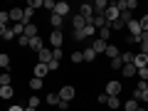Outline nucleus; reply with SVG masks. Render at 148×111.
<instances>
[{"label":"nucleus","mask_w":148,"mask_h":111,"mask_svg":"<svg viewBox=\"0 0 148 111\" xmlns=\"http://www.w3.org/2000/svg\"><path fill=\"white\" fill-rule=\"evenodd\" d=\"M49 45H52V49H62V45H64V32H62V30H52V35H49Z\"/></svg>","instance_id":"1"},{"label":"nucleus","mask_w":148,"mask_h":111,"mask_svg":"<svg viewBox=\"0 0 148 111\" xmlns=\"http://www.w3.org/2000/svg\"><path fill=\"white\" fill-rule=\"evenodd\" d=\"M104 17H106V25H111V22H116L119 17H121V12H119L116 3H109V10L104 12Z\"/></svg>","instance_id":"2"},{"label":"nucleus","mask_w":148,"mask_h":111,"mask_svg":"<svg viewBox=\"0 0 148 111\" xmlns=\"http://www.w3.org/2000/svg\"><path fill=\"white\" fill-rule=\"evenodd\" d=\"M77 12H79V15L84 17L86 22H91V17H94V5H91V3H82V5H79V10H77Z\"/></svg>","instance_id":"3"},{"label":"nucleus","mask_w":148,"mask_h":111,"mask_svg":"<svg viewBox=\"0 0 148 111\" xmlns=\"http://www.w3.org/2000/svg\"><path fill=\"white\" fill-rule=\"evenodd\" d=\"M121 89H123L121 82H109L106 89H104V94H106V96H119V94H121Z\"/></svg>","instance_id":"4"},{"label":"nucleus","mask_w":148,"mask_h":111,"mask_svg":"<svg viewBox=\"0 0 148 111\" xmlns=\"http://www.w3.org/2000/svg\"><path fill=\"white\" fill-rule=\"evenodd\" d=\"M57 94H59V99H62V101H72L74 96H77V91H74V86H62Z\"/></svg>","instance_id":"5"},{"label":"nucleus","mask_w":148,"mask_h":111,"mask_svg":"<svg viewBox=\"0 0 148 111\" xmlns=\"http://www.w3.org/2000/svg\"><path fill=\"white\" fill-rule=\"evenodd\" d=\"M86 25H89V22H86L79 12H74V15H72V30H84Z\"/></svg>","instance_id":"6"},{"label":"nucleus","mask_w":148,"mask_h":111,"mask_svg":"<svg viewBox=\"0 0 148 111\" xmlns=\"http://www.w3.org/2000/svg\"><path fill=\"white\" fill-rule=\"evenodd\" d=\"M69 10H72V8H69V3H64V0H59L57 5H54V15H59V17H67Z\"/></svg>","instance_id":"7"},{"label":"nucleus","mask_w":148,"mask_h":111,"mask_svg":"<svg viewBox=\"0 0 148 111\" xmlns=\"http://www.w3.org/2000/svg\"><path fill=\"white\" fill-rule=\"evenodd\" d=\"M37 59H40V64H49L52 62V47H45L37 52Z\"/></svg>","instance_id":"8"},{"label":"nucleus","mask_w":148,"mask_h":111,"mask_svg":"<svg viewBox=\"0 0 148 111\" xmlns=\"http://www.w3.org/2000/svg\"><path fill=\"white\" fill-rule=\"evenodd\" d=\"M126 27H128V32H131V37H133V40L138 42V37H141V32H143V30H141V25H138L136 20H131V22H128Z\"/></svg>","instance_id":"9"},{"label":"nucleus","mask_w":148,"mask_h":111,"mask_svg":"<svg viewBox=\"0 0 148 111\" xmlns=\"http://www.w3.org/2000/svg\"><path fill=\"white\" fill-rule=\"evenodd\" d=\"M8 12H10L12 22H22V17H25V8H12V10H8Z\"/></svg>","instance_id":"10"},{"label":"nucleus","mask_w":148,"mask_h":111,"mask_svg":"<svg viewBox=\"0 0 148 111\" xmlns=\"http://www.w3.org/2000/svg\"><path fill=\"white\" fill-rule=\"evenodd\" d=\"M91 5H94V15H104V12L109 10V3H106V0H96Z\"/></svg>","instance_id":"11"},{"label":"nucleus","mask_w":148,"mask_h":111,"mask_svg":"<svg viewBox=\"0 0 148 111\" xmlns=\"http://www.w3.org/2000/svg\"><path fill=\"white\" fill-rule=\"evenodd\" d=\"M47 74H49V67H47V64H40V62L35 64V77H37V79H45Z\"/></svg>","instance_id":"12"},{"label":"nucleus","mask_w":148,"mask_h":111,"mask_svg":"<svg viewBox=\"0 0 148 111\" xmlns=\"http://www.w3.org/2000/svg\"><path fill=\"white\" fill-rule=\"evenodd\" d=\"M106 45H109V42H104V40H99V37H96L94 42H91V49H94L96 54H104V52H106Z\"/></svg>","instance_id":"13"},{"label":"nucleus","mask_w":148,"mask_h":111,"mask_svg":"<svg viewBox=\"0 0 148 111\" xmlns=\"http://www.w3.org/2000/svg\"><path fill=\"white\" fill-rule=\"evenodd\" d=\"M49 25H52V30H62L64 27V17H59V15H49Z\"/></svg>","instance_id":"14"},{"label":"nucleus","mask_w":148,"mask_h":111,"mask_svg":"<svg viewBox=\"0 0 148 111\" xmlns=\"http://www.w3.org/2000/svg\"><path fill=\"white\" fill-rule=\"evenodd\" d=\"M133 64H136V69H138V67H148V54L136 52V57H133Z\"/></svg>","instance_id":"15"},{"label":"nucleus","mask_w":148,"mask_h":111,"mask_svg":"<svg viewBox=\"0 0 148 111\" xmlns=\"http://www.w3.org/2000/svg\"><path fill=\"white\" fill-rule=\"evenodd\" d=\"M136 64H123V69H121V74L123 77H126V79H133V77H136Z\"/></svg>","instance_id":"16"},{"label":"nucleus","mask_w":148,"mask_h":111,"mask_svg":"<svg viewBox=\"0 0 148 111\" xmlns=\"http://www.w3.org/2000/svg\"><path fill=\"white\" fill-rule=\"evenodd\" d=\"M104 54H106L109 59H116L119 54H121V49H119L116 45H106V52H104Z\"/></svg>","instance_id":"17"},{"label":"nucleus","mask_w":148,"mask_h":111,"mask_svg":"<svg viewBox=\"0 0 148 111\" xmlns=\"http://www.w3.org/2000/svg\"><path fill=\"white\" fill-rule=\"evenodd\" d=\"M22 35L27 37V40H32V37H37V25L35 22H30V25H25V32Z\"/></svg>","instance_id":"18"},{"label":"nucleus","mask_w":148,"mask_h":111,"mask_svg":"<svg viewBox=\"0 0 148 111\" xmlns=\"http://www.w3.org/2000/svg\"><path fill=\"white\" fill-rule=\"evenodd\" d=\"M30 47L35 49V52H40V49H45V42H42V37L37 35V37H32L30 40Z\"/></svg>","instance_id":"19"},{"label":"nucleus","mask_w":148,"mask_h":111,"mask_svg":"<svg viewBox=\"0 0 148 111\" xmlns=\"http://www.w3.org/2000/svg\"><path fill=\"white\" fill-rule=\"evenodd\" d=\"M91 25H94L96 30H101V27H106V17L104 15H94L91 17Z\"/></svg>","instance_id":"20"},{"label":"nucleus","mask_w":148,"mask_h":111,"mask_svg":"<svg viewBox=\"0 0 148 111\" xmlns=\"http://www.w3.org/2000/svg\"><path fill=\"white\" fill-rule=\"evenodd\" d=\"M45 101H47V104H52V106H59V101H62V99H59L57 91H49V94L45 96Z\"/></svg>","instance_id":"21"},{"label":"nucleus","mask_w":148,"mask_h":111,"mask_svg":"<svg viewBox=\"0 0 148 111\" xmlns=\"http://www.w3.org/2000/svg\"><path fill=\"white\" fill-rule=\"evenodd\" d=\"M82 57H84V62H94L96 59V52L91 47H86V49H82Z\"/></svg>","instance_id":"22"},{"label":"nucleus","mask_w":148,"mask_h":111,"mask_svg":"<svg viewBox=\"0 0 148 111\" xmlns=\"http://www.w3.org/2000/svg\"><path fill=\"white\" fill-rule=\"evenodd\" d=\"M0 69H3V72H8V69H10V54H0Z\"/></svg>","instance_id":"23"},{"label":"nucleus","mask_w":148,"mask_h":111,"mask_svg":"<svg viewBox=\"0 0 148 111\" xmlns=\"http://www.w3.org/2000/svg\"><path fill=\"white\" fill-rule=\"evenodd\" d=\"M12 94H15L12 86H0V99H12Z\"/></svg>","instance_id":"24"},{"label":"nucleus","mask_w":148,"mask_h":111,"mask_svg":"<svg viewBox=\"0 0 148 111\" xmlns=\"http://www.w3.org/2000/svg\"><path fill=\"white\" fill-rule=\"evenodd\" d=\"M0 86H12V77H10V72H3V74H0Z\"/></svg>","instance_id":"25"},{"label":"nucleus","mask_w":148,"mask_h":111,"mask_svg":"<svg viewBox=\"0 0 148 111\" xmlns=\"http://www.w3.org/2000/svg\"><path fill=\"white\" fill-rule=\"evenodd\" d=\"M10 30L15 32V37H22V32H25V25H22V22H12Z\"/></svg>","instance_id":"26"},{"label":"nucleus","mask_w":148,"mask_h":111,"mask_svg":"<svg viewBox=\"0 0 148 111\" xmlns=\"http://www.w3.org/2000/svg\"><path fill=\"white\" fill-rule=\"evenodd\" d=\"M121 106H123V109H126V111H136V109H138V106H141V104H138L136 99H128V101H123Z\"/></svg>","instance_id":"27"},{"label":"nucleus","mask_w":148,"mask_h":111,"mask_svg":"<svg viewBox=\"0 0 148 111\" xmlns=\"http://www.w3.org/2000/svg\"><path fill=\"white\" fill-rule=\"evenodd\" d=\"M133 57H136V52H128V49H126V52H121V62L123 64H133Z\"/></svg>","instance_id":"28"},{"label":"nucleus","mask_w":148,"mask_h":111,"mask_svg":"<svg viewBox=\"0 0 148 111\" xmlns=\"http://www.w3.org/2000/svg\"><path fill=\"white\" fill-rule=\"evenodd\" d=\"M136 77H138V82H148V67H138Z\"/></svg>","instance_id":"29"},{"label":"nucleus","mask_w":148,"mask_h":111,"mask_svg":"<svg viewBox=\"0 0 148 111\" xmlns=\"http://www.w3.org/2000/svg\"><path fill=\"white\" fill-rule=\"evenodd\" d=\"M106 106H109V109H119V106H121V99H119V96H109Z\"/></svg>","instance_id":"30"},{"label":"nucleus","mask_w":148,"mask_h":111,"mask_svg":"<svg viewBox=\"0 0 148 111\" xmlns=\"http://www.w3.org/2000/svg\"><path fill=\"white\" fill-rule=\"evenodd\" d=\"M96 35H99V40H104V42H109V37H111V30H109V27H101V30L96 32Z\"/></svg>","instance_id":"31"},{"label":"nucleus","mask_w":148,"mask_h":111,"mask_svg":"<svg viewBox=\"0 0 148 111\" xmlns=\"http://www.w3.org/2000/svg\"><path fill=\"white\" fill-rule=\"evenodd\" d=\"M82 32H84V37H94V35H96V32H99V30H96V27H94V25H91V22H89V25H86V27H84V30H82Z\"/></svg>","instance_id":"32"},{"label":"nucleus","mask_w":148,"mask_h":111,"mask_svg":"<svg viewBox=\"0 0 148 111\" xmlns=\"http://www.w3.org/2000/svg\"><path fill=\"white\" fill-rule=\"evenodd\" d=\"M131 15H133V12H131V10H123V12H121V17H119V20H121V22H123V25H128V22H131V20H133V17H131Z\"/></svg>","instance_id":"33"},{"label":"nucleus","mask_w":148,"mask_h":111,"mask_svg":"<svg viewBox=\"0 0 148 111\" xmlns=\"http://www.w3.org/2000/svg\"><path fill=\"white\" fill-rule=\"evenodd\" d=\"M111 69H119V72H121V69H123V62H121V54H119L116 59H111Z\"/></svg>","instance_id":"34"},{"label":"nucleus","mask_w":148,"mask_h":111,"mask_svg":"<svg viewBox=\"0 0 148 111\" xmlns=\"http://www.w3.org/2000/svg\"><path fill=\"white\" fill-rule=\"evenodd\" d=\"M106 27H109L111 32H116V30H123V27H126V25H123L121 20H116V22H111V25H106Z\"/></svg>","instance_id":"35"},{"label":"nucleus","mask_w":148,"mask_h":111,"mask_svg":"<svg viewBox=\"0 0 148 111\" xmlns=\"http://www.w3.org/2000/svg\"><path fill=\"white\" fill-rule=\"evenodd\" d=\"M10 22V12L8 10H0V25H8Z\"/></svg>","instance_id":"36"},{"label":"nucleus","mask_w":148,"mask_h":111,"mask_svg":"<svg viewBox=\"0 0 148 111\" xmlns=\"http://www.w3.org/2000/svg\"><path fill=\"white\" fill-rule=\"evenodd\" d=\"M72 40L82 42V40H86V37H84V32H82V30H72Z\"/></svg>","instance_id":"37"},{"label":"nucleus","mask_w":148,"mask_h":111,"mask_svg":"<svg viewBox=\"0 0 148 111\" xmlns=\"http://www.w3.org/2000/svg\"><path fill=\"white\" fill-rule=\"evenodd\" d=\"M30 86H32V89H42V79H37V77H32V79H30Z\"/></svg>","instance_id":"38"},{"label":"nucleus","mask_w":148,"mask_h":111,"mask_svg":"<svg viewBox=\"0 0 148 111\" xmlns=\"http://www.w3.org/2000/svg\"><path fill=\"white\" fill-rule=\"evenodd\" d=\"M79 62H84L82 52H72V64H79Z\"/></svg>","instance_id":"39"},{"label":"nucleus","mask_w":148,"mask_h":111,"mask_svg":"<svg viewBox=\"0 0 148 111\" xmlns=\"http://www.w3.org/2000/svg\"><path fill=\"white\" fill-rule=\"evenodd\" d=\"M138 25H141V30H143V32H148V15H143L141 20H138Z\"/></svg>","instance_id":"40"},{"label":"nucleus","mask_w":148,"mask_h":111,"mask_svg":"<svg viewBox=\"0 0 148 111\" xmlns=\"http://www.w3.org/2000/svg\"><path fill=\"white\" fill-rule=\"evenodd\" d=\"M54 5H57V3H54V0H45V3H42V8H47L49 12H54Z\"/></svg>","instance_id":"41"},{"label":"nucleus","mask_w":148,"mask_h":111,"mask_svg":"<svg viewBox=\"0 0 148 111\" xmlns=\"http://www.w3.org/2000/svg\"><path fill=\"white\" fill-rule=\"evenodd\" d=\"M62 57H64V49H52V59H57V62H59Z\"/></svg>","instance_id":"42"},{"label":"nucleus","mask_w":148,"mask_h":111,"mask_svg":"<svg viewBox=\"0 0 148 111\" xmlns=\"http://www.w3.org/2000/svg\"><path fill=\"white\" fill-rule=\"evenodd\" d=\"M27 8H32V10H37V8H42V0H30V3H27Z\"/></svg>","instance_id":"43"},{"label":"nucleus","mask_w":148,"mask_h":111,"mask_svg":"<svg viewBox=\"0 0 148 111\" xmlns=\"http://www.w3.org/2000/svg\"><path fill=\"white\" fill-rule=\"evenodd\" d=\"M17 45H20V47H30V40L22 35V37H17Z\"/></svg>","instance_id":"44"},{"label":"nucleus","mask_w":148,"mask_h":111,"mask_svg":"<svg viewBox=\"0 0 148 111\" xmlns=\"http://www.w3.org/2000/svg\"><path fill=\"white\" fill-rule=\"evenodd\" d=\"M3 40H15V32H12L10 27H8V30H5V35H3Z\"/></svg>","instance_id":"45"},{"label":"nucleus","mask_w":148,"mask_h":111,"mask_svg":"<svg viewBox=\"0 0 148 111\" xmlns=\"http://www.w3.org/2000/svg\"><path fill=\"white\" fill-rule=\"evenodd\" d=\"M47 67H49V72H57V69H59V62H57V59H52Z\"/></svg>","instance_id":"46"},{"label":"nucleus","mask_w":148,"mask_h":111,"mask_svg":"<svg viewBox=\"0 0 148 111\" xmlns=\"http://www.w3.org/2000/svg\"><path fill=\"white\" fill-rule=\"evenodd\" d=\"M27 106H32V109H37V106H40V99H37V96H32V99L27 101Z\"/></svg>","instance_id":"47"},{"label":"nucleus","mask_w":148,"mask_h":111,"mask_svg":"<svg viewBox=\"0 0 148 111\" xmlns=\"http://www.w3.org/2000/svg\"><path fill=\"white\" fill-rule=\"evenodd\" d=\"M96 101H99V104H106V101H109V96H106V94H104V91H101V94H99V96H96Z\"/></svg>","instance_id":"48"},{"label":"nucleus","mask_w":148,"mask_h":111,"mask_svg":"<svg viewBox=\"0 0 148 111\" xmlns=\"http://www.w3.org/2000/svg\"><path fill=\"white\" fill-rule=\"evenodd\" d=\"M136 8H138V3H136V0H128V10L133 12V10H136Z\"/></svg>","instance_id":"49"},{"label":"nucleus","mask_w":148,"mask_h":111,"mask_svg":"<svg viewBox=\"0 0 148 111\" xmlns=\"http://www.w3.org/2000/svg\"><path fill=\"white\" fill-rule=\"evenodd\" d=\"M8 111H25V106H10Z\"/></svg>","instance_id":"50"},{"label":"nucleus","mask_w":148,"mask_h":111,"mask_svg":"<svg viewBox=\"0 0 148 111\" xmlns=\"http://www.w3.org/2000/svg\"><path fill=\"white\" fill-rule=\"evenodd\" d=\"M141 101H146V104H148V89H146V91L141 94Z\"/></svg>","instance_id":"51"},{"label":"nucleus","mask_w":148,"mask_h":111,"mask_svg":"<svg viewBox=\"0 0 148 111\" xmlns=\"http://www.w3.org/2000/svg\"><path fill=\"white\" fill-rule=\"evenodd\" d=\"M5 30H8V25H0V37L5 35Z\"/></svg>","instance_id":"52"},{"label":"nucleus","mask_w":148,"mask_h":111,"mask_svg":"<svg viewBox=\"0 0 148 111\" xmlns=\"http://www.w3.org/2000/svg\"><path fill=\"white\" fill-rule=\"evenodd\" d=\"M25 111H37V109H32V106H25Z\"/></svg>","instance_id":"53"},{"label":"nucleus","mask_w":148,"mask_h":111,"mask_svg":"<svg viewBox=\"0 0 148 111\" xmlns=\"http://www.w3.org/2000/svg\"><path fill=\"white\" fill-rule=\"evenodd\" d=\"M136 111H146V109H143V106H138V109H136Z\"/></svg>","instance_id":"54"}]
</instances>
